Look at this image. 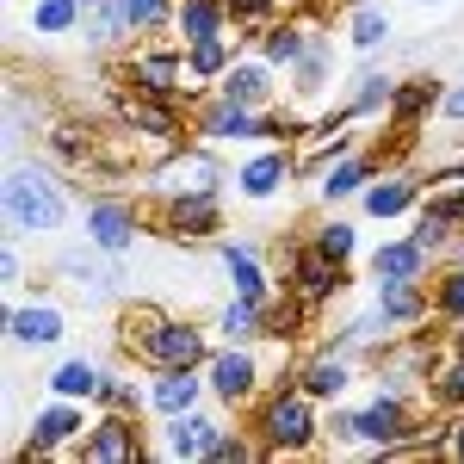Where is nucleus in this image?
<instances>
[{
    "label": "nucleus",
    "mask_w": 464,
    "mask_h": 464,
    "mask_svg": "<svg viewBox=\"0 0 464 464\" xmlns=\"http://www.w3.org/2000/svg\"><path fill=\"white\" fill-rule=\"evenodd\" d=\"M6 205H13V223H19V229H44V223H56V198H50L44 179H32V174L6 179Z\"/></svg>",
    "instance_id": "obj_1"
},
{
    "label": "nucleus",
    "mask_w": 464,
    "mask_h": 464,
    "mask_svg": "<svg viewBox=\"0 0 464 464\" xmlns=\"http://www.w3.org/2000/svg\"><path fill=\"white\" fill-rule=\"evenodd\" d=\"M149 353L186 372V365L198 359V334H192V328H155V334H149Z\"/></svg>",
    "instance_id": "obj_2"
},
{
    "label": "nucleus",
    "mask_w": 464,
    "mask_h": 464,
    "mask_svg": "<svg viewBox=\"0 0 464 464\" xmlns=\"http://www.w3.org/2000/svg\"><path fill=\"white\" fill-rule=\"evenodd\" d=\"M310 433V415H304V402H273V440L279 446H297Z\"/></svg>",
    "instance_id": "obj_3"
},
{
    "label": "nucleus",
    "mask_w": 464,
    "mask_h": 464,
    "mask_svg": "<svg viewBox=\"0 0 464 464\" xmlns=\"http://www.w3.org/2000/svg\"><path fill=\"white\" fill-rule=\"evenodd\" d=\"M93 236H100V248H124L130 242V217L118 211V205H100L93 211Z\"/></svg>",
    "instance_id": "obj_4"
},
{
    "label": "nucleus",
    "mask_w": 464,
    "mask_h": 464,
    "mask_svg": "<svg viewBox=\"0 0 464 464\" xmlns=\"http://www.w3.org/2000/svg\"><path fill=\"white\" fill-rule=\"evenodd\" d=\"M13 334L19 341H56L63 322H56V310H25V316H13Z\"/></svg>",
    "instance_id": "obj_5"
},
{
    "label": "nucleus",
    "mask_w": 464,
    "mask_h": 464,
    "mask_svg": "<svg viewBox=\"0 0 464 464\" xmlns=\"http://www.w3.org/2000/svg\"><path fill=\"white\" fill-rule=\"evenodd\" d=\"M365 440H396V428H402V415H396V402H378V409H365L353 421Z\"/></svg>",
    "instance_id": "obj_6"
},
{
    "label": "nucleus",
    "mask_w": 464,
    "mask_h": 464,
    "mask_svg": "<svg viewBox=\"0 0 464 464\" xmlns=\"http://www.w3.org/2000/svg\"><path fill=\"white\" fill-rule=\"evenodd\" d=\"M248 384H254V365H248V359H242V353L217 359V391H223V396H242V391H248Z\"/></svg>",
    "instance_id": "obj_7"
},
{
    "label": "nucleus",
    "mask_w": 464,
    "mask_h": 464,
    "mask_svg": "<svg viewBox=\"0 0 464 464\" xmlns=\"http://www.w3.org/2000/svg\"><path fill=\"white\" fill-rule=\"evenodd\" d=\"M378 273H384V279H409V273H421V242H415V248H384V254H378Z\"/></svg>",
    "instance_id": "obj_8"
},
{
    "label": "nucleus",
    "mask_w": 464,
    "mask_h": 464,
    "mask_svg": "<svg viewBox=\"0 0 464 464\" xmlns=\"http://www.w3.org/2000/svg\"><path fill=\"white\" fill-rule=\"evenodd\" d=\"M93 459H124L130 452V433H124V421H106V428L93 433V446H87Z\"/></svg>",
    "instance_id": "obj_9"
},
{
    "label": "nucleus",
    "mask_w": 464,
    "mask_h": 464,
    "mask_svg": "<svg viewBox=\"0 0 464 464\" xmlns=\"http://www.w3.org/2000/svg\"><path fill=\"white\" fill-rule=\"evenodd\" d=\"M69 433H74V415H69V409H50V415L37 421V452L56 446V440H69Z\"/></svg>",
    "instance_id": "obj_10"
},
{
    "label": "nucleus",
    "mask_w": 464,
    "mask_h": 464,
    "mask_svg": "<svg viewBox=\"0 0 464 464\" xmlns=\"http://www.w3.org/2000/svg\"><path fill=\"white\" fill-rule=\"evenodd\" d=\"M205 446H211V421H179L174 452H186V459H192V452H205Z\"/></svg>",
    "instance_id": "obj_11"
},
{
    "label": "nucleus",
    "mask_w": 464,
    "mask_h": 464,
    "mask_svg": "<svg viewBox=\"0 0 464 464\" xmlns=\"http://www.w3.org/2000/svg\"><path fill=\"white\" fill-rule=\"evenodd\" d=\"M179 19H186V32H192V37H211L217 6H211V0H186V13H179Z\"/></svg>",
    "instance_id": "obj_12"
},
{
    "label": "nucleus",
    "mask_w": 464,
    "mask_h": 464,
    "mask_svg": "<svg viewBox=\"0 0 464 464\" xmlns=\"http://www.w3.org/2000/svg\"><path fill=\"white\" fill-rule=\"evenodd\" d=\"M93 384H100L93 365H63V372H56V391L63 396H81V391H93Z\"/></svg>",
    "instance_id": "obj_13"
},
{
    "label": "nucleus",
    "mask_w": 464,
    "mask_h": 464,
    "mask_svg": "<svg viewBox=\"0 0 464 464\" xmlns=\"http://www.w3.org/2000/svg\"><path fill=\"white\" fill-rule=\"evenodd\" d=\"M155 402H161V409H192V378H168V384L155 391Z\"/></svg>",
    "instance_id": "obj_14"
},
{
    "label": "nucleus",
    "mask_w": 464,
    "mask_h": 464,
    "mask_svg": "<svg viewBox=\"0 0 464 464\" xmlns=\"http://www.w3.org/2000/svg\"><path fill=\"white\" fill-rule=\"evenodd\" d=\"M260 93H266V74L260 69H242L236 81H229V100H260Z\"/></svg>",
    "instance_id": "obj_15"
},
{
    "label": "nucleus",
    "mask_w": 464,
    "mask_h": 464,
    "mask_svg": "<svg viewBox=\"0 0 464 464\" xmlns=\"http://www.w3.org/2000/svg\"><path fill=\"white\" fill-rule=\"evenodd\" d=\"M192 69H198V74H217V69H223V44H217V37H198V50H192Z\"/></svg>",
    "instance_id": "obj_16"
},
{
    "label": "nucleus",
    "mask_w": 464,
    "mask_h": 464,
    "mask_svg": "<svg viewBox=\"0 0 464 464\" xmlns=\"http://www.w3.org/2000/svg\"><path fill=\"white\" fill-rule=\"evenodd\" d=\"M229 273H236L242 297H260V273H254V260H248V254H229Z\"/></svg>",
    "instance_id": "obj_17"
},
{
    "label": "nucleus",
    "mask_w": 464,
    "mask_h": 464,
    "mask_svg": "<svg viewBox=\"0 0 464 464\" xmlns=\"http://www.w3.org/2000/svg\"><path fill=\"white\" fill-rule=\"evenodd\" d=\"M74 19V0H44V6H37V25H44V32H56V25H69Z\"/></svg>",
    "instance_id": "obj_18"
},
{
    "label": "nucleus",
    "mask_w": 464,
    "mask_h": 464,
    "mask_svg": "<svg viewBox=\"0 0 464 464\" xmlns=\"http://www.w3.org/2000/svg\"><path fill=\"white\" fill-rule=\"evenodd\" d=\"M217 130H223V137H254V118H248V111H236V106H223V111H217Z\"/></svg>",
    "instance_id": "obj_19"
},
{
    "label": "nucleus",
    "mask_w": 464,
    "mask_h": 464,
    "mask_svg": "<svg viewBox=\"0 0 464 464\" xmlns=\"http://www.w3.org/2000/svg\"><path fill=\"white\" fill-rule=\"evenodd\" d=\"M273 179H279V161H254L248 174H242V186L248 192H273Z\"/></svg>",
    "instance_id": "obj_20"
},
{
    "label": "nucleus",
    "mask_w": 464,
    "mask_h": 464,
    "mask_svg": "<svg viewBox=\"0 0 464 464\" xmlns=\"http://www.w3.org/2000/svg\"><path fill=\"white\" fill-rule=\"evenodd\" d=\"M297 273H304V291H310V297L328 291V266H322V254H304V266H297Z\"/></svg>",
    "instance_id": "obj_21"
},
{
    "label": "nucleus",
    "mask_w": 464,
    "mask_h": 464,
    "mask_svg": "<svg viewBox=\"0 0 464 464\" xmlns=\"http://www.w3.org/2000/svg\"><path fill=\"white\" fill-rule=\"evenodd\" d=\"M155 13H161V0H124V6H118V19H124V25H149Z\"/></svg>",
    "instance_id": "obj_22"
},
{
    "label": "nucleus",
    "mask_w": 464,
    "mask_h": 464,
    "mask_svg": "<svg viewBox=\"0 0 464 464\" xmlns=\"http://www.w3.org/2000/svg\"><path fill=\"white\" fill-rule=\"evenodd\" d=\"M402 205H409V186H378V192H372V211H378V217L402 211Z\"/></svg>",
    "instance_id": "obj_23"
},
{
    "label": "nucleus",
    "mask_w": 464,
    "mask_h": 464,
    "mask_svg": "<svg viewBox=\"0 0 464 464\" xmlns=\"http://www.w3.org/2000/svg\"><path fill=\"white\" fill-rule=\"evenodd\" d=\"M384 32H391V25H384V13H359V25H353V37H359V44H378Z\"/></svg>",
    "instance_id": "obj_24"
},
{
    "label": "nucleus",
    "mask_w": 464,
    "mask_h": 464,
    "mask_svg": "<svg viewBox=\"0 0 464 464\" xmlns=\"http://www.w3.org/2000/svg\"><path fill=\"white\" fill-rule=\"evenodd\" d=\"M143 81H149V87H174V63H168V56H149Z\"/></svg>",
    "instance_id": "obj_25"
},
{
    "label": "nucleus",
    "mask_w": 464,
    "mask_h": 464,
    "mask_svg": "<svg viewBox=\"0 0 464 464\" xmlns=\"http://www.w3.org/2000/svg\"><path fill=\"white\" fill-rule=\"evenodd\" d=\"M310 391H316V396L341 391V365H316V372H310Z\"/></svg>",
    "instance_id": "obj_26"
},
{
    "label": "nucleus",
    "mask_w": 464,
    "mask_h": 464,
    "mask_svg": "<svg viewBox=\"0 0 464 464\" xmlns=\"http://www.w3.org/2000/svg\"><path fill=\"white\" fill-rule=\"evenodd\" d=\"M223 328H229V334H248V328H254V297L242 304V310H229V316H223Z\"/></svg>",
    "instance_id": "obj_27"
},
{
    "label": "nucleus",
    "mask_w": 464,
    "mask_h": 464,
    "mask_svg": "<svg viewBox=\"0 0 464 464\" xmlns=\"http://www.w3.org/2000/svg\"><path fill=\"white\" fill-rule=\"evenodd\" d=\"M347 248H353V229H341V223H334V229L322 236V254H347Z\"/></svg>",
    "instance_id": "obj_28"
},
{
    "label": "nucleus",
    "mask_w": 464,
    "mask_h": 464,
    "mask_svg": "<svg viewBox=\"0 0 464 464\" xmlns=\"http://www.w3.org/2000/svg\"><path fill=\"white\" fill-rule=\"evenodd\" d=\"M130 118H137V124H149V130H168V111H155V106H137V100H130Z\"/></svg>",
    "instance_id": "obj_29"
},
{
    "label": "nucleus",
    "mask_w": 464,
    "mask_h": 464,
    "mask_svg": "<svg viewBox=\"0 0 464 464\" xmlns=\"http://www.w3.org/2000/svg\"><path fill=\"white\" fill-rule=\"evenodd\" d=\"M384 310H391V316H415V297H409V291H391Z\"/></svg>",
    "instance_id": "obj_30"
},
{
    "label": "nucleus",
    "mask_w": 464,
    "mask_h": 464,
    "mask_svg": "<svg viewBox=\"0 0 464 464\" xmlns=\"http://www.w3.org/2000/svg\"><path fill=\"white\" fill-rule=\"evenodd\" d=\"M179 223H211V205L198 198V205H179Z\"/></svg>",
    "instance_id": "obj_31"
},
{
    "label": "nucleus",
    "mask_w": 464,
    "mask_h": 464,
    "mask_svg": "<svg viewBox=\"0 0 464 464\" xmlns=\"http://www.w3.org/2000/svg\"><path fill=\"white\" fill-rule=\"evenodd\" d=\"M446 310H452V316H464V279H452V285H446Z\"/></svg>",
    "instance_id": "obj_32"
},
{
    "label": "nucleus",
    "mask_w": 464,
    "mask_h": 464,
    "mask_svg": "<svg viewBox=\"0 0 464 464\" xmlns=\"http://www.w3.org/2000/svg\"><path fill=\"white\" fill-rule=\"evenodd\" d=\"M328 186H334V192H353V186H359V168H341V174L328 179Z\"/></svg>",
    "instance_id": "obj_33"
},
{
    "label": "nucleus",
    "mask_w": 464,
    "mask_h": 464,
    "mask_svg": "<svg viewBox=\"0 0 464 464\" xmlns=\"http://www.w3.org/2000/svg\"><path fill=\"white\" fill-rule=\"evenodd\" d=\"M446 391H452V396H464V365L452 372V378H446Z\"/></svg>",
    "instance_id": "obj_34"
},
{
    "label": "nucleus",
    "mask_w": 464,
    "mask_h": 464,
    "mask_svg": "<svg viewBox=\"0 0 464 464\" xmlns=\"http://www.w3.org/2000/svg\"><path fill=\"white\" fill-rule=\"evenodd\" d=\"M229 6H236V13H260L266 0H229Z\"/></svg>",
    "instance_id": "obj_35"
},
{
    "label": "nucleus",
    "mask_w": 464,
    "mask_h": 464,
    "mask_svg": "<svg viewBox=\"0 0 464 464\" xmlns=\"http://www.w3.org/2000/svg\"><path fill=\"white\" fill-rule=\"evenodd\" d=\"M452 118H464V87H459V93H452Z\"/></svg>",
    "instance_id": "obj_36"
},
{
    "label": "nucleus",
    "mask_w": 464,
    "mask_h": 464,
    "mask_svg": "<svg viewBox=\"0 0 464 464\" xmlns=\"http://www.w3.org/2000/svg\"><path fill=\"white\" fill-rule=\"evenodd\" d=\"M459 452H464V433H459Z\"/></svg>",
    "instance_id": "obj_37"
}]
</instances>
